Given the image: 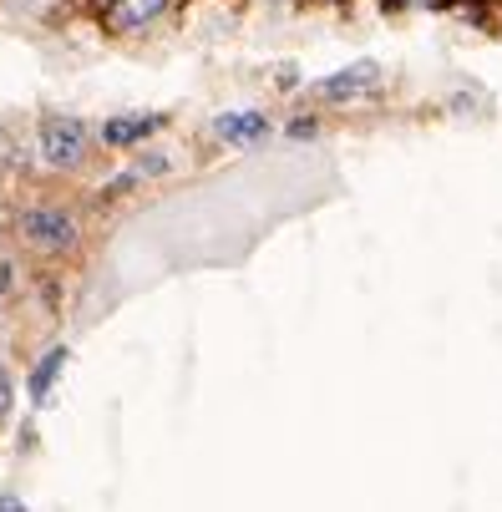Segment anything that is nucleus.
Segmentation results:
<instances>
[{
	"label": "nucleus",
	"instance_id": "obj_10",
	"mask_svg": "<svg viewBox=\"0 0 502 512\" xmlns=\"http://www.w3.org/2000/svg\"><path fill=\"white\" fill-rule=\"evenodd\" d=\"M0 512H31V507H26L16 492H0Z\"/></svg>",
	"mask_w": 502,
	"mask_h": 512
},
{
	"label": "nucleus",
	"instance_id": "obj_8",
	"mask_svg": "<svg viewBox=\"0 0 502 512\" xmlns=\"http://www.w3.org/2000/svg\"><path fill=\"white\" fill-rule=\"evenodd\" d=\"M11 396H16V386H11V376H6V371H0V421L11 416Z\"/></svg>",
	"mask_w": 502,
	"mask_h": 512
},
{
	"label": "nucleus",
	"instance_id": "obj_1",
	"mask_svg": "<svg viewBox=\"0 0 502 512\" xmlns=\"http://www.w3.org/2000/svg\"><path fill=\"white\" fill-rule=\"evenodd\" d=\"M87 148H92V127L82 117H66V112H51L36 122V158L56 173H71L87 163Z\"/></svg>",
	"mask_w": 502,
	"mask_h": 512
},
{
	"label": "nucleus",
	"instance_id": "obj_7",
	"mask_svg": "<svg viewBox=\"0 0 502 512\" xmlns=\"http://www.w3.org/2000/svg\"><path fill=\"white\" fill-rule=\"evenodd\" d=\"M66 371V345H51L46 355H41V365L31 371V381H26V396H31V406H46L51 401V391H56V376Z\"/></svg>",
	"mask_w": 502,
	"mask_h": 512
},
{
	"label": "nucleus",
	"instance_id": "obj_9",
	"mask_svg": "<svg viewBox=\"0 0 502 512\" xmlns=\"http://www.w3.org/2000/svg\"><path fill=\"white\" fill-rule=\"evenodd\" d=\"M290 137H315V117H295L290 122Z\"/></svg>",
	"mask_w": 502,
	"mask_h": 512
},
{
	"label": "nucleus",
	"instance_id": "obj_3",
	"mask_svg": "<svg viewBox=\"0 0 502 512\" xmlns=\"http://www.w3.org/2000/svg\"><path fill=\"white\" fill-rule=\"evenodd\" d=\"M173 11H178V0H107V6H102V26L112 36H142L148 26H158Z\"/></svg>",
	"mask_w": 502,
	"mask_h": 512
},
{
	"label": "nucleus",
	"instance_id": "obj_6",
	"mask_svg": "<svg viewBox=\"0 0 502 512\" xmlns=\"http://www.w3.org/2000/svg\"><path fill=\"white\" fill-rule=\"evenodd\" d=\"M213 137L229 142V148H254V142L269 137V122L264 112H219L213 117Z\"/></svg>",
	"mask_w": 502,
	"mask_h": 512
},
{
	"label": "nucleus",
	"instance_id": "obj_5",
	"mask_svg": "<svg viewBox=\"0 0 502 512\" xmlns=\"http://www.w3.org/2000/svg\"><path fill=\"white\" fill-rule=\"evenodd\" d=\"M376 87H381V66H376V61H355V66L335 71V77H325V82L315 87V97H320V102H350V97H366V92H376Z\"/></svg>",
	"mask_w": 502,
	"mask_h": 512
},
{
	"label": "nucleus",
	"instance_id": "obj_4",
	"mask_svg": "<svg viewBox=\"0 0 502 512\" xmlns=\"http://www.w3.org/2000/svg\"><path fill=\"white\" fill-rule=\"evenodd\" d=\"M168 127V112H122V117H107L102 122V142L112 153H132V148H142L153 132H163Z\"/></svg>",
	"mask_w": 502,
	"mask_h": 512
},
{
	"label": "nucleus",
	"instance_id": "obj_2",
	"mask_svg": "<svg viewBox=\"0 0 502 512\" xmlns=\"http://www.w3.org/2000/svg\"><path fill=\"white\" fill-rule=\"evenodd\" d=\"M16 234L26 249L36 254H71L82 244V224H77V213L71 208H56V203H41V208H26L16 218Z\"/></svg>",
	"mask_w": 502,
	"mask_h": 512
}]
</instances>
